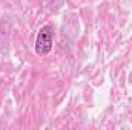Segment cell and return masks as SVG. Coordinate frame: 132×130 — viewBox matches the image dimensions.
I'll return each instance as SVG.
<instances>
[{
  "label": "cell",
  "mask_w": 132,
  "mask_h": 130,
  "mask_svg": "<svg viewBox=\"0 0 132 130\" xmlns=\"http://www.w3.org/2000/svg\"><path fill=\"white\" fill-rule=\"evenodd\" d=\"M52 38H54V26L45 25L40 28L35 38V54L37 55H48L52 49Z\"/></svg>",
  "instance_id": "6da1fadb"
}]
</instances>
